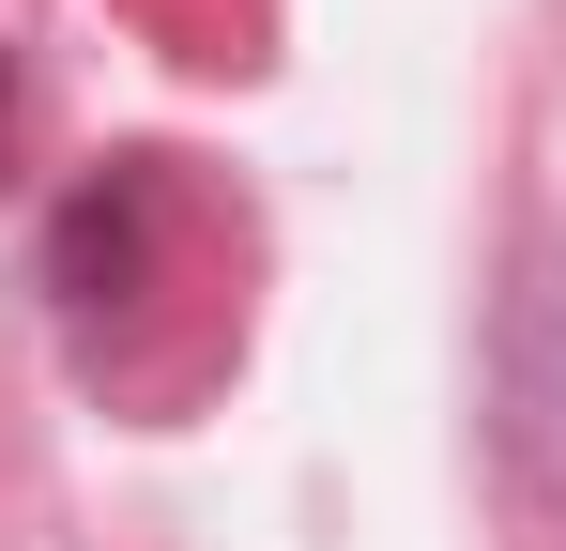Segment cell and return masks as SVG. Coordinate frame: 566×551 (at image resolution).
Returning <instances> with one entry per match:
<instances>
[{
  "label": "cell",
  "mask_w": 566,
  "mask_h": 551,
  "mask_svg": "<svg viewBox=\"0 0 566 551\" xmlns=\"http://www.w3.org/2000/svg\"><path fill=\"white\" fill-rule=\"evenodd\" d=\"M490 445L521 475V506H566V246H521V291L490 322Z\"/></svg>",
  "instance_id": "cell-1"
},
{
  "label": "cell",
  "mask_w": 566,
  "mask_h": 551,
  "mask_svg": "<svg viewBox=\"0 0 566 551\" xmlns=\"http://www.w3.org/2000/svg\"><path fill=\"white\" fill-rule=\"evenodd\" d=\"M138 246H154V169L123 154V169H93L77 199H62V230H46V291L93 322V306H123V291H138Z\"/></svg>",
  "instance_id": "cell-2"
},
{
  "label": "cell",
  "mask_w": 566,
  "mask_h": 551,
  "mask_svg": "<svg viewBox=\"0 0 566 551\" xmlns=\"http://www.w3.org/2000/svg\"><path fill=\"white\" fill-rule=\"evenodd\" d=\"M0 138H15V77H0Z\"/></svg>",
  "instance_id": "cell-3"
}]
</instances>
